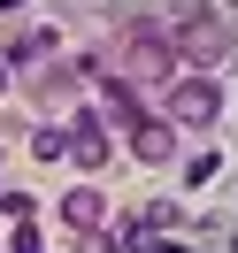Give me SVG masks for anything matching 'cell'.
Returning <instances> with one entry per match:
<instances>
[{"instance_id": "5", "label": "cell", "mask_w": 238, "mask_h": 253, "mask_svg": "<svg viewBox=\"0 0 238 253\" xmlns=\"http://www.w3.org/2000/svg\"><path fill=\"white\" fill-rule=\"evenodd\" d=\"M62 215L77 222V230H100V192H69V200H62Z\"/></svg>"}, {"instance_id": "6", "label": "cell", "mask_w": 238, "mask_h": 253, "mask_svg": "<svg viewBox=\"0 0 238 253\" xmlns=\"http://www.w3.org/2000/svg\"><path fill=\"white\" fill-rule=\"evenodd\" d=\"M8 253H39V230H31V215L16 222V246H8Z\"/></svg>"}, {"instance_id": "8", "label": "cell", "mask_w": 238, "mask_h": 253, "mask_svg": "<svg viewBox=\"0 0 238 253\" xmlns=\"http://www.w3.org/2000/svg\"><path fill=\"white\" fill-rule=\"evenodd\" d=\"M0 200H8V192H0Z\"/></svg>"}, {"instance_id": "7", "label": "cell", "mask_w": 238, "mask_h": 253, "mask_svg": "<svg viewBox=\"0 0 238 253\" xmlns=\"http://www.w3.org/2000/svg\"><path fill=\"white\" fill-rule=\"evenodd\" d=\"M154 253H185V246H177V238H161V246H154Z\"/></svg>"}, {"instance_id": "4", "label": "cell", "mask_w": 238, "mask_h": 253, "mask_svg": "<svg viewBox=\"0 0 238 253\" xmlns=\"http://www.w3.org/2000/svg\"><path fill=\"white\" fill-rule=\"evenodd\" d=\"M131 146H139V161H169V130L161 123H131Z\"/></svg>"}, {"instance_id": "2", "label": "cell", "mask_w": 238, "mask_h": 253, "mask_svg": "<svg viewBox=\"0 0 238 253\" xmlns=\"http://www.w3.org/2000/svg\"><path fill=\"white\" fill-rule=\"evenodd\" d=\"M69 154H77L85 169H100V161H108V130H100L93 115H77V123H69Z\"/></svg>"}, {"instance_id": "3", "label": "cell", "mask_w": 238, "mask_h": 253, "mask_svg": "<svg viewBox=\"0 0 238 253\" xmlns=\"http://www.w3.org/2000/svg\"><path fill=\"white\" fill-rule=\"evenodd\" d=\"M123 62H131V77H161V31H139L123 46Z\"/></svg>"}, {"instance_id": "1", "label": "cell", "mask_w": 238, "mask_h": 253, "mask_svg": "<svg viewBox=\"0 0 238 253\" xmlns=\"http://www.w3.org/2000/svg\"><path fill=\"white\" fill-rule=\"evenodd\" d=\"M169 115L177 123H215V84L207 77H177L169 84Z\"/></svg>"}]
</instances>
